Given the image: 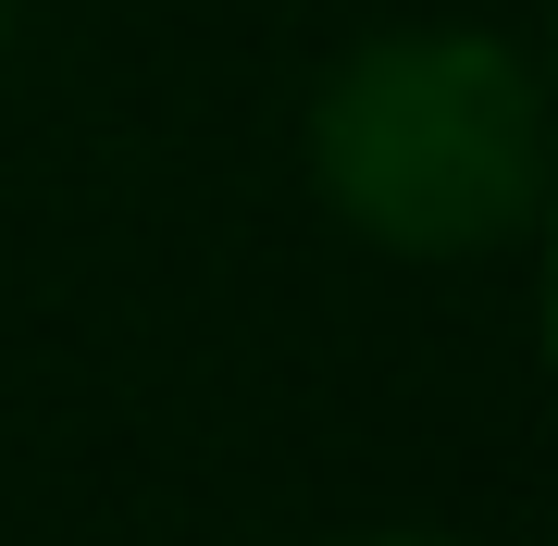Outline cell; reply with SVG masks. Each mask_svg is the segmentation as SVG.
<instances>
[{
	"label": "cell",
	"instance_id": "1",
	"mask_svg": "<svg viewBox=\"0 0 558 546\" xmlns=\"http://www.w3.org/2000/svg\"><path fill=\"white\" fill-rule=\"evenodd\" d=\"M311 162H323V199L385 248H422V262L497 248L534 223V186H546L534 62L472 25L373 38L323 75Z\"/></svg>",
	"mask_w": 558,
	"mask_h": 546
},
{
	"label": "cell",
	"instance_id": "3",
	"mask_svg": "<svg viewBox=\"0 0 558 546\" xmlns=\"http://www.w3.org/2000/svg\"><path fill=\"white\" fill-rule=\"evenodd\" d=\"M0 13H13V0H0Z\"/></svg>",
	"mask_w": 558,
	"mask_h": 546
},
{
	"label": "cell",
	"instance_id": "2",
	"mask_svg": "<svg viewBox=\"0 0 558 546\" xmlns=\"http://www.w3.org/2000/svg\"><path fill=\"white\" fill-rule=\"evenodd\" d=\"M360 546H435V534H360Z\"/></svg>",
	"mask_w": 558,
	"mask_h": 546
}]
</instances>
